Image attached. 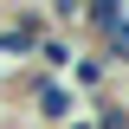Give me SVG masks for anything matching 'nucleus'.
I'll return each mask as SVG.
<instances>
[{
	"instance_id": "nucleus-1",
	"label": "nucleus",
	"mask_w": 129,
	"mask_h": 129,
	"mask_svg": "<svg viewBox=\"0 0 129 129\" xmlns=\"http://www.w3.org/2000/svg\"><path fill=\"white\" fill-rule=\"evenodd\" d=\"M52 32V19L39 13V7H7V26H0V64H13V58H32L39 52V39Z\"/></svg>"
},
{
	"instance_id": "nucleus-2",
	"label": "nucleus",
	"mask_w": 129,
	"mask_h": 129,
	"mask_svg": "<svg viewBox=\"0 0 129 129\" xmlns=\"http://www.w3.org/2000/svg\"><path fill=\"white\" fill-rule=\"evenodd\" d=\"M26 97H32V116L52 123V129H64L71 116H78V97H71L64 78H26Z\"/></svg>"
},
{
	"instance_id": "nucleus-3",
	"label": "nucleus",
	"mask_w": 129,
	"mask_h": 129,
	"mask_svg": "<svg viewBox=\"0 0 129 129\" xmlns=\"http://www.w3.org/2000/svg\"><path fill=\"white\" fill-rule=\"evenodd\" d=\"M64 84H71V97H103V84H110V58L103 52H78L71 58V71H64Z\"/></svg>"
},
{
	"instance_id": "nucleus-4",
	"label": "nucleus",
	"mask_w": 129,
	"mask_h": 129,
	"mask_svg": "<svg viewBox=\"0 0 129 129\" xmlns=\"http://www.w3.org/2000/svg\"><path fill=\"white\" fill-rule=\"evenodd\" d=\"M32 58H39V78H64V71H71V58H78V39H64V32H45Z\"/></svg>"
},
{
	"instance_id": "nucleus-5",
	"label": "nucleus",
	"mask_w": 129,
	"mask_h": 129,
	"mask_svg": "<svg viewBox=\"0 0 129 129\" xmlns=\"http://www.w3.org/2000/svg\"><path fill=\"white\" fill-rule=\"evenodd\" d=\"M90 129H129V103L97 97V103H90Z\"/></svg>"
},
{
	"instance_id": "nucleus-6",
	"label": "nucleus",
	"mask_w": 129,
	"mask_h": 129,
	"mask_svg": "<svg viewBox=\"0 0 129 129\" xmlns=\"http://www.w3.org/2000/svg\"><path fill=\"white\" fill-rule=\"evenodd\" d=\"M64 129H90V116H71V123H64Z\"/></svg>"
},
{
	"instance_id": "nucleus-7",
	"label": "nucleus",
	"mask_w": 129,
	"mask_h": 129,
	"mask_svg": "<svg viewBox=\"0 0 129 129\" xmlns=\"http://www.w3.org/2000/svg\"><path fill=\"white\" fill-rule=\"evenodd\" d=\"M0 26H7V7H0Z\"/></svg>"
}]
</instances>
